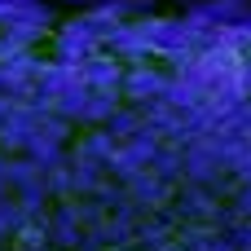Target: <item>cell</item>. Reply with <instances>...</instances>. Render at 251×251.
Returning <instances> with one entry per match:
<instances>
[{
    "label": "cell",
    "instance_id": "obj_1",
    "mask_svg": "<svg viewBox=\"0 0 251 251\" xmlns=\"http://www.w3.org/2000/svg\"><path fill=\"white\" fill-rule=\"evenodd\" d=\"M53 13L44 0H0V31H49Z\"/></svg>",
    "mask_w": 251,
    "mask_h": 251
},
{
    "label": "cell",
    "instance_id": "obj_2",
    "mask_svg": "<svg viewBox=\"0 0 251 251\" xmlns=\"http://www.w3.org/2000/svg\"><path fill=\"white\" fill-rule=\"evenodd\" d=\"M97 22L93 18H75L62 35H57V57H88L97 49Z\"/></svg>",
    "mask_w": 251,
    "mask_h": 251
},
{
    "label": "cell",
    "instance_id": "obj_3",
    "mask_svg": "<svg viewBox=\"0 0 251 251\" xmlns=\"http://www.w3.org/2000/svg\"><path fill=\"white\" fill-rule=\"evenodd\" d=\"M75 4H101V0H75Z\"/></svg>",
    "mask_w": 251,
    "mask_h": 251
}]
</instances>
